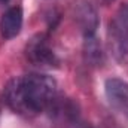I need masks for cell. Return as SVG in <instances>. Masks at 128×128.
Masks as SVG:
<instances>
[{
  "label": "cell",
  "instance_id": "1",
  "mask_svg": "<svg viewBox=\"0 0 128 128\" xmlns=\"http://www.w3.org/2000/svg\"><path fill=\"white\" fill-rule=\"evenodd\" d=\"M6 104L20 115L34 116L49 110L57 100V82L54 78L30 73L14 78L4 88Z\"/></svg>",
  "mask_w": 128,
  "mask_h": 128
},
{
  "label": "cell",
  "instance_id": "2",
  "mask_svg": "<svg viewBox=\"0 0 128 128\" xmlns=\"http://www.w3.org/2000/svg\"><path fill=\"white\" fill-rule=\"evenodd\" d=\"M109 46L113 57L119 63H125L128 60V20L124 9L121 8L115 18L109 24Z\"/></svg>",
  "mask_w": 128,
  "mask_h": 128
},
{
  "label": "cell",
  "instance_id": "3",
  "mask_svg": "<svg viewBox=\"0 0 128 128\" xmlns=\"http://www.w3.org/2000/svg\"><path fill=\"white\" fill-rule=\"evenodd\" d=\"M26 55H27V60L37 67L52 68L58 66V58L54 49L51 48L48 34L45 33H39L30 39L26 48Z\"/></svg>",
  "mask_w": 128,
  "mask_h": 128
},
{
  "label": "cell",
  "instance_id": "4",
  "mask_svg": "<svg viewBox=\"0 0 128 128\" xmlns=\"http://www.w3.org/2000/svg\"><path fill=\"white\" fill-rule=\"evenodd\" d=\"M104 92L110 106L128 118V84L119 78H109L104 84Z\"/></svg>",
  "mask_w": 128,
  "mask_h": 128
},
{
  "label": "cell",
  "instance_id": "5",
  "mask_svg": "<svg viewBox=\"0 0 128 128\" xmlns=\"http://www.w3.org/2000/svg\"><path fill=\"white\" fill-rule=\"evenodd\" d=\"M73 14H74L76 24L79 26L84 36L96 34L97 28H98V15L91 3H88L86 0L76 2L73 8Z\"/></svg>",
  "mask_w": 128,
  "mask_h": 128
},
{
  "label": "cell",
  "instance_id": "6",
  "mask_svg": "<svg viewBox=\"0 0 128 128\" xmlns=\"http://www.w3.org/2000/svg\"><path fill=\"white\" fill-rule=\"evenodd\" d=\"M22 28V9L20 6L9 8L0 18V34L4 40L16 37Z\"/></svg>",
  "mask_w": 128,
  "mask_h": 128
},
{
  "label": "cell",
  "instance_id": "7",
  "mask_svg": "<svg viewBox=\"0 0 128 128\" xmlns=\"http://www.w3.org/2000/svg\"><path fill=\"white\" fill-rule=\"evenodd\" d=\"M84 60L91 67H100L104 63V52L101 48V42L96 34L84 36Z\"/></svg>",
  "mask_w": 128,
  "mask_h": 128
},
{
  "label": "cell",
  "instance_id": "8",
  "mask_svg": "<svg viewBox=\"0 0 128 128\" xmlns=\"http://www.w3.org/2000/svg\"><path fill=\"white\" fill-rule=\"evenodd\" d=\"M49 110H52L54 115L58 119L64 121L66 125H76L79 122V110H78V106L73 101H70V100H64V101L55 100Z\"/></svg>",
  "mask_w": 128,
  "mask_h": 128
},
{
  "label": "cell",
  "instance_id": "9",
  "mask_svg": "<svg viewBox=\"0 0 128 128\" xmlns=\"http://www.w3.org/2000/svg\"><path fill=\"white\" fill-rule=\"evenodd\" d=\"M98 3H101V4H110L112 2H115V0H97Z\"/></svg>",
  "mask_w": 128,
  "mask_h": 128
},
{
  "label": "cell",
  "instance_id": "10",
  "mask_svg": "<svg viewBox=\"0 0 128 128\" xmlns=\"http://www.w3.org/2000/svg\"><path fill=\"white\" fill-rule=\"evenodd\" d=\"M122 9H124V12H125V16H127V20H128V3L122 6Z\"/></svg>",
  "mask_w": 128,
  "mask_h": 128
},
{
  "label": "cell",
  "instance_id": "11",
  "mask_svg": "<svg viewBox=\"0 0 128 128\" xmlns=\"http://www.w3.org/2000/svg\"><path fill=\"white\" fill-rule=\"evenodd\" d=\"M9 0H0V3H8Z\"/></svg>",
  "mask_w": 128,
  "mask_h": 128
},
{
  "label": "cell",
  "instance_id": "12",
  "mask_svg": "<svg viewBox=\"0 0 128 128\" xmlns=\"http://www.w3.org/2000/svg\"><path fill=\"white\" fill-rule=\"evenodd\" d=\"M90 128H91V127H90Z\"/></svg>",
  "mask_w": 128,
  "mask_h": 128
}]
</instances>
